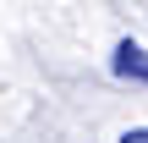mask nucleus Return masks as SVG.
I'll use <instances>...</instances> for the list:
<instances>
[{"label":"nucleus","mask_w":148,"mask_h":143,"mask_svg":"<svg viewBox=\"0 0 148 143\" xmlns=\"http://www.w3.org/2000/svg\"><path fill=\"white\" fill-rule=\"evenodd\" d=\"M110 72H115L121 83H143L148 88V50L137 44V39H121L115 55H110Z\"/></svg>","instance_id":"1"},{"label":"nucleus","mask_w":148,"mask_h":143,"mask_svg":"<svg viewBox=\"0 0 148 143\" xmlns=\"http://www.w3.org/2000/svg\"><path fill=\"white\" fill-rule=\"evenodd\" d=\"M121 143H148V127H132V132H121Z\"/></svg>","instance_id":"2"}]
</instances>
